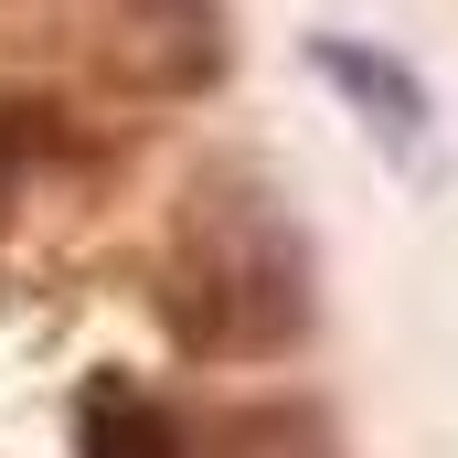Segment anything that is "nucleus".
Listing matches in <instances>:
<instances>
[{"instance_id": "nucleus-1", "label": "nucleus", "mask_w": 458, "mask_h": 458, "mask_svg": "<svg viewBox=\"0 0 458 458\" xmlns=\"http://www.w3.org/2000/svg\"><path fill=\"white\" fill-rule=\"evenodd\" d=\"M171 320L182 342L203 352H288L310 331V256L299 225H277L267 192L214 182L192 192V225H182V267H171Z\"/></svg>"}, {"instance_id": "nucleus-2", "label": "nucleus", "mask_w": 458, "mask_h": 458, "mask_svg": "<svg viewBox=\"0 0 458 458\" xmlns=\"http://www.w3.org/2000/svg\"><path fill=\"white\" fill-rule=\"evenodd\" d=\"M310 64H320V75L342 86V107L362 117V128H373L384 149H405V160L427 149V128H437V97H427V75H416L405 54H384V43H352V32H331V43H320Z\"/></svg>"}, {"instance_id": "nucleus-3", "label": "nucleus", "mask_w": 458, "mask_h": 458, "mask_svg": "<svg viewBox=\"0 0 458 458\" xmlns=\"http://www.w3.org/2000/svg\"><path fill=\"white\" fill-rule=\"evenodd\" d=\"M86 458H182V427H171L149 394L97 384V394H86Z\"/></svg>"}]
</instances>
